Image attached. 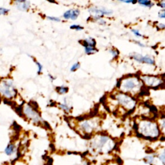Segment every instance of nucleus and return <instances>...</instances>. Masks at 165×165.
Returning a JSON list of instances; mask_svg holds the SVG:
<instances>
[{
	"instance_id": "c756f323",
	"label": "nucleus",
	"mask_w": 165,
	"mask_h": 165,
	"mask_svg": "<svg viewBox=\"0 0 165 165\" xmlns=\"http://www.w3.org/2000/svg\"><path fill=\"white\" fill-rule=\"evenodd\" d=\"M157 28L158 29H165V24L159 23L158 25H157Z\"/></svg>"
},
{
	"instance_id": "6e6552de",
	"label": "nucleus",
	"mask_w": 165,
	"mask_h": 165,
	"mask_svg": "<svg viewBox=\"0 0 165 165\" xmlns=\"http://www.w3.org/2000/svg\"><path fill=\"white\" fill-rule=\"evenodd\" d=\"M130 57L134 60L140 63H146L150 65H153L155 64V60L153 58L149 55H143L137 53H133L130 55Z\"/></svg>"
},
{
	"instance_id": "a211bd4d",
	"label": "nucleus",
	"mask_w": 165,
	"mask_h": 165,
	"mask_svg": "<svg viewBox=\"0 0 165 165\" xmlns=\"http://www.w3.org/2000/svg\"><path fill=\"white\" fill-rule=\"evenodd\" d=\"M57 91L59 93V94H65L67 93V92L68 91V88L67 86H58L57 87Z\"/></svg>"
},
{
	"instance_id": "f3484780",
	"label": "nucleus",
	"mask_w": 165,
	"mask_h": 165,
	"mask_svg": "<svg viewBox=\"0 0 165 165\" xmlns=\"http://www.w3.org/2000/svg\"><path fill=\"white\" fill-rule=\"evenodd\" d=\"M84 48H85V52L88 55L95 54V52H98V51L97 49H96L95 47H90V46H86V47H84Z\"/></svg>"
},
{
	"instance_id": "39448f33",
	"label": "nucleus",
	"mask_w": 165,
	"mask_h": 165,
	"mask_svg": "<svg viewBox=\"0 0 165 165\" xmlns=\"http://www.w3.org/2000/svg\"><path fill=\"white\" fill-rule=\"evenodd\" d=\"M99 126V123L95 119H89L83 120V122L81 123L80 128L85 133V137L88 136L91 138L90 134L96 130Z\"/></svg>"
},
{
	"instance_id": "2f4dec72",
	"label": "nucleus",
	"mask_w": 165,
	"mask_h": 165,
	"mask_svg": "<svg viewBox=\"0 0 165 165\" xmlns=\"http://www.w3.org/2000/svg\"><path fill=\"white\" fill-rule=\"evenodd\" d=\"M133 41H134L137 45H139V46H141V47H145V44H143L141 42H140L139 41H136V40H133Z\"/></svg>"
},
{
	"instance_id": "cd10ccee",
	"label": "nucleus",
	"mask_w": 165,
	"mask_h": 165,
	"mask_svg": "<svg viewBox=\"0 0 165 165\" xmlns=\"http://www.w3.org/2000/svg\"><path fill=\"white\" fill-rule=\"evenodd\" d=\"M8 11H9L8 9H6L4 8H0V15L7 14V12H8Z\"/></svg>"
},
{
	"instance_id": "412c9836",
	"label": "nucleus",
	"mask_w": 165,
	"mask_h": 165,
	"mask_svg": "<svg viewBox=\"0 0 165 165\" xmlns=\"http://www.w3.org/2000/svg\"><path fill=\"white\" fill-rule=\"evenodd\" d=\"M109 52L110 53V54H112V55L113 58H116L118 57V55H119V51H117V49H115V48H112V49H110L109 50Z\"/></svg>"
},
{
	"instance_id": "a878e982",
	"label": "nucleus",
	"mask_w": 165,
	"mask_h": 165,
	"mask_svg": "<svg viewBox=\"0 0 165 165\" xmlns=\"http://www.w3.org/2000/svg\"><path fill=\"white\" fill-rule=\"evenodd\" d=\"M158 17L159 18H163V19H165V10L163 9V10H161V11L159 12Z\"/></svg>"
},
{
	"instance_id": "bb28decb",
	"label": "nucleus",
	"mask_w": 165,
	"mask_h": 165,
	"mask_svg": "<svg viewBox=\"0 0 165 165\" xmlns=\"http://www.w3.org/2000/svg\"><path fill=\"white\" fill-rule=\"evenodd\" d=\"M15 111H16V112L20 115V116H23V114H22V108H21V107H16L15 108Z\"/></svg>"
},
{
	"instance_id": "5701e85b",
	"label": "nucleus",
	"mask_w": 165,
	"mask_h": 165,
	"mask_svg": "<svg viewBox=\"0 0 165 165\" xmlns=\"http://www.w3.org/2000/svg\"><path fill=\"white\" fill-rule=\"evenodd\" d=\"M70 29H73V30H76L77 31H81L84 29V28L81 26L79 25H72L70 26Z\"/></svg>"
},
{
	"instance_id": "20e7f679",
	"label": "nucleus",
	"mask_w": 165,
	"mask_h": 165,
	"mask_svg": "<svg viewBox=\"0 0 165 165\" xmlns=\"http://www.w3.org/2000/svg\"><path fill=\"white\" fill-rule=\"evenodd\" d=\"M115 98H116L118 103L127 110H132L136 107V99L126 94L123 92L118 93L115 96Z\"/></svg>"
},
{
	"instance_id": "4c0bfd02",
	"label": "nucleus",
	"mask_w": 165,
	"mask_h": 165,
	"mask_svg": "<svg viewBox=\"0 0 165 165\" xmlns=\"http://www.w3.org/2000/svg\"><path fill=\"white\" fill-rule=\"evenodd\" d=\"M151 165H155V164H151Z\"/></svg>"
},
{
	"instance_id": "7ed1b4c3",
	"label": "nucleus",
	"mask_w": 165,
	"mask_h": 165,
	"mask_svg": "<svg viewBox=\"0 0 165 165\" xmlns=\"http://www.w3.org/2000/svg\"><path fill=\"white\" fill-rule=\"evenodd\" d=\"M121 81V86L119 88L124 94H138L143 87V83L140 81L139 77H130L124 78Z\"/></svg>"
},
{
	"instance_id": "9d476101",
	"label": "nucleus",
	"mask_w": 165,
	"mask_h": 165,
	"mask_svg": "<svg viewBox=\"0 0 165 165\" xmlns=\"http://www.w3.org/2000/svg\"><path fill=\"white\" fill-rule=\"evenodd\" d=\"M15 150H16L15 145L14 144H12V143H10L5 149V153L8 156H11L15 153Z\"/></svg>"
},
{
	"instance_id": "0eeeda50",
	"label": "nucleus",
	"mask_w": 165,
	"mask_h": 165,
	"mask_svg": "<svg viewBox=\"0 0 165 165\" xmlns=\"http://www.w3.org/2000/svg\"><path fill=\"white\" fill-rule=\"evenodd\" d=\"M142 82L148 87L156 88L159 87L163 83V81L157 77L149 76H143L141 77Z\"/></svg>"
},
{
	"instance_id": "6ab92c4d",
	"label": "nucleus",
	"mask_w": 165,
	"mask_h": 165,
	"mask_svg": "<svg viewBox=\"0 0 165 165\" xmlns=\"http://www.w3.org/2000/svg\"><path fill=\"white\" fill-rule=\"evenodd\" d=\"M160 128L162 133H163V136L165 138V118L162 119L160 123Z\"/></svg>"
},
{
	"instance_id": "9b49d317",
	"label": "nucleus",
	"mask_w": 165,
	"mask_h": 165,
	"mask_svg": "<svg viewBox=\"0 0 165 165\" xmlns=\"http://www.w3.org/2000/svg\"><path fill=\"white\" fill-rule=\"evenodd\" d=\"M156 158H157V154L155 153H152V154H150L146 155L144 159H145L144 161L146 164H148L149 165L154 164V162Z\"/></svg>"
},
{
	"instance_id": "393cba45",
	"label": "nucleus",
	"mask_w": 165,
	"mask_h": 165,
	"mask_svg": "<svg viewBox=\"0 0 165 165\" xmlns=\"http://www.w3.org/2000/svg\"><path fill=\"white\" fill-rule=\"evenodd\" d=\"M63 18L65 20H69L70 18V10L66 11L63 14Z\"/></svg>"
},
{
	"instance_id": "f257e3e1",
	"label": "nucleus",
	"mask_w": 165,
	"mask_h": 165,
	"mask_svg": "<svg viewBox=\"0 0 165 165\" xmlns=\"http://www.w3.org/2000/svg\"><path fill=\"white\" fill-rule=\"evenodd\" d=\"M116 144L107 134H99L92 139L90 143V152L94 155L107 154L112 152Z\"/></svg>"
},
{
	"instance_id": "e433bc0d",
	"label": "nucleus",
	"mask_w": 165,
	"mask_h": 165,
	"mask_svg": "<svg viewBox=\"0 0 165 165\" xmlns=\"http://www.w3.org/2000/svg\"><path fill=\"white\" fill-rule=\"evenodd\" d=\"M0 103H1V98H0Z\"/></svg>"
},
{
	"instance_id": "dca6fc26",
	"label": "nucleus",
	"mask_w": 165,
	"mask_h": 165,
	"mask_svg": "<svg viewBox=\"0 0 165 165\" xmlns=\"http://www.w3.org/2000/svg\"><path fill=\"white\" fill-rule=\"evenodd\" d=\"M80 14V11L78 9H74V10H70V20H76L78 18L79 15Z\"/></svg>"
},
{
	"instance_id": "2eb2a0df",
	"label": "nucleus",
	"mask_w": 165,
	"mask_h": 165,
	"mask_svg": "<svg viewBox=\"0 0 165 165\" xmlns=\"http://www.w3.org/2000/svg\"><path fill=\"white\" fill-rule=\"evenodd\" d=\"M157 159L163 165H165V148L159 154H157Z\"/></svg>"
},
{
	"instance_id": "ddd939ff",
	"label": "nucleus",
	"mask_w": 165,
	"mask_h": 165,
	"mask_svg": "<svg viewBox=\"0 0 165 165\" xmlns=\"http://www.w3.org/2000/svg\"><path fill=\"white\" fill-rule=\"evenodd\" d=\"M16 3L18 4L17 7L21 11H27L30 7L29 1H16Z\"/></svg>"
},
{
	"instance_id": "7c9ffc66",
	"label": "nucleus",
	"mask_w": 165,
	"mask_h": 165,
	"mask_svg": "<svg viewBox=\"0 0 165 165\" xmlns=\"http://www.w3.org/2000/svg\"><path fill=\"white\" fill-rule=\"evenodd\" d=\"M97 21H98V23L101 25H105L107 23V22L104 20H103L102 18H100V19H99Z\"/></svg>"
},
{
	"instance_id": "c85d7f7f",
	"label": "nucleus",
	"mask_w": 165,
	"mask_h": 165,
	"mask_svg": "<svg viewBox=\"0 0 165 165\" xmlns=\"http://www.w3.org/2000/svg\"><path fill=\"white\" fill-rule=\"evenodd\" d=\"M48 19L51 21H58V22L61 21L60 18H56V17H48Z\"/></svg>"
},
{
	"instance_id": "423d86ee",
	"label": "nucleus",
	"mask_w": 165,
	"mask_h": 165,
	"mask_svg": "<svg viewBox=\"0 0 165 165\" xmlns=\"http://www.w3.org/2000/svg\"><path fill=\"white\" fill-rule=\"evenodd\" d=\"M88 12L91 14L92 16L95 21H98L104 15H109L113 13V11L112 10H108V9L102 7H91L88 9Z\"/></svg>"
},
{
	"instance_id": "72a5a7b5",
	"label": "nucleus",
	"mask_w": 165,
	"mask_h": 165,
	"mask_svg": "<svg viewBox=\"0 0 165 165\" xmlns=\"http://www.w3.org/2000/svg\"><path fill=\"white\" fill-rule=\"evenodd\" d=\"M158 5H159V7H161V8H163L164 10H165V1H161Z\"/></svg>"
},
{
	"instance_id": "473e14b6",
	"label": "nucleus",
	"mask_w": 165,
	"mask_h": 165,
	"mask_svg": "<svg viewBox=\"0 0 165 165\" xmlns=\"http://www.w3.org/2000/svg\"><path fill=\"white\" fill-rule=\"evenodd\" d=\"M36 63L37 64V65L38 66V68H39V70H38V74H40L41 73V72L42 70V65L40 64L39 63H38V62H36Z\"/></svg>"
},
{
	"instance_id": "aec40b11",
	"label": "nucleus",
	"mask_w": 165,
	"mask_h": 165,
	"mask_svg": "<svg viewBox=\"0 0 165 165\" xmlns=\"http://www.w3.org/2000/svg\"><path fill=\"white\" fill-rule=\"evenodd\" d=\"M59 107H60V108H61L62 110H63L65 112L68 113L70 110V107L68 106L66 103L65 104H60L59 105Z\"/></svg>"
},
{
	"instance_id": "1a4fd4ad",
	"label": "nucleus",
	"mask_w": 165,
	"mask_h": 165,
	"mask_svg": "<svg viewBox=\"0 0 165 165\" xmlns=\"http://www.w3.org/2000/svg\"><path fill=\"white\" fill-rule=\"evenodd\" d=\"M24 112L25 113L26 116L28 117H29L30 119H32L34 122L38 123L41 120V118L39 117L38 113H37L34 110V108H32V107H30V106H27L24 109Z\"/></svg>"
},
{
	"instance_id": "f8f14e48",
	"label": "nucleus",
	"mask_w": 165,
	"mask_h": 165,
	"mask_svg": "<svg viewBox=\"0 0 165 165\" xmlns=\"http://www.w3.org/2000/svg\"><path fill=\"white\" fill-rule=\"evenodd\" d=\"M96 45V41L95 40L92 38H88L84 39L83 41V46L84 47H86V46H90V47H95Z\"/></svg>"
},
{
	"instance_id": "4be33fe9",
	"label": "nucleus",
	"mask_w": 165,
	"mask_h": 165,
	"mask_svg": "<svg viewBox=\"0 0 165 165\" xmlns=\"http://www.w3.org/2000/svg\"><path fill=\"white\" fill-rule=\"evenodd\" d=\"M80 67H81L80 63H79V62H77V63H74L72 65V67L70 68V71L71 72H75L77 69H79V68H80Z\"/></svg>"
},
{
	"instance_id": "c9c22d12",
	"label": "nucleus",
	"mask_w": 165,
	"mask_h": 165,
	"mask_svg": "<svg viewBox=\"0 0 165 165\" xmlns=\"http://www.w3.org/2000/svg\"><path fill=\"white\" fill-rule=\"evenodd\" d=\"M46 165H52V159H50L48 161V163H46Z\"/></svg>"
},
{
	"instance_id": "f704fd0d",
	"label": "nucleus",
	"mask_w": 165,
	"mask_h": 165,
	"mask_svg": "<svg viewBox=\"0 0 165 165\" xmlns=\"http://www.w3.org/2000/svg\"><path fill=\"white\" fill-rule=\"evenodd\" d=\"M4 103H5V104H8V105H12V103L10 102L9 101H8L7 99H5L4 100Z\"/></svg>"
},
{
	"instance_id": "4468645a",
	"label": "nucleus",
	"mask_w": 165,
	"mask_h": 165,
	"mask_svg": "<svg viewBox=\"0 0 165 165\" xmlns=\"http://www.w3.org/2000/svg\"><path fill=\"white\" fill-rule=\"evenodd\" d=\"M138 4L145 7L151 8L154 5V4L151 1H148V0H139L138 1Z\"/></svg>"
},
{
	"instance_id": "b1692460",
	"label": "nucleus",
	"mask_w": 165,
	"mask_h": 165,
	"mask_svg": "<svg viewBox=\"0 0 165 165\" xmlns=\"http://www.w3.org/2000/svg\"><path fill=\"white\" fill-rule=\"evenodd\" d=\"M131 32L134 34V36H136L137 38H141V37L143 36L142 34L139 32V31L137 29H132Z\"/></svg>"
},
{
	"instance_id": "f03ea898",
	"label": "nucleus",
	"mask_w": 165,
	"mask_h": 165,
	"mask_svg": "<svg viewBox=\"0 0 165 165\" xmlns=\"http://www.w3.org/2000/svg\"><path fill=\"white\" fill-rule=\"evenodd\" d=\"M137 136L148 141H157L161 136V131L159 125L153 121H142L138 124L136 130Z\"/></svg>"
}]
</instances>
